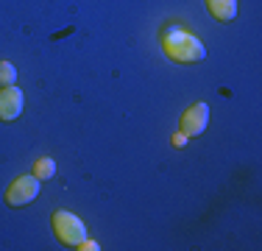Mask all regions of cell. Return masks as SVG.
<instances>
[{
	"label": "cell",
	"mask_w": 262,
	"mask_h": 251,
	"mask_svg": "<svg viewBox=\"0 0 262 251\" xmlns=\"http://www.w3.org/2000/svg\"><path fill=\"white\" fill-rule=\"evenodd\" d=\"M23 106H26V98H23V90L17 87H6L0 90V120L11 123L23 115Z\"/></svg>",
	"instance_id": "5b68a950"
},
{
	"label": "cell",
	"mask_w": 262,
	"mask_h": 251,
	"mask_svg": "<svg viewBox=\"0 0 262 251\" xmlns=\"http://www.w3.org/2000/svg\"><path fill=\"white\" fill-rule=\"evenodd\" d=\"M14 81H17V67L9 65V61H0V84L14 87Z\"/></svg>",
	"instance_id": "ba28073f"
},
{
	"label": "cell",
	"mask_w": 262,
	"mask_h": 251,
	"mask_svg": "<svg viewBox=\"0 0 262 251\" xmlns=\"http://www.w3.org/2000/svg\"><path fill=\"white\" fill-rule=\"evenodd\" d=\"M53 229H56V237H59L64 246H81L86 240V226L78 215L67 210H59L53 212Z\"/></svg>",
	"instance_id": "7a4b0ae2"
},
{
	"label": "cell",
	"mask_w": 262,
	"mask_h": 251,
	"mask_svg": "<svg viewBox=\"0 0 262 251\" xmlns=\"http://www.w3.org/2000/svg\"><path fill=\"white\" fill-rule=\"evenodd\" d=\"M209 126V106L207 103H195L182 115V131L187 137H198L204 134Z\"/></svg>",
	"instance_id": "277c9868"
},
{
	"label": "cell",
	"mask_w": 262,
	"mask_h": 251,
	"mask_svg": "<svg viewBox=\"0 0 262 251\" xmlns=\"http://www.w3.org/2000/svg\"><path fill=\"white\" fill-rule=\"evenodd\" d=\"M159 39H162V50H165V56H167V59H173V61L195 65V61L207 59V48H204V42L198 39L195 34H190L182 23L162 25Z\"/></svg>",
	"instance_id": "6da1fadb"
},
{
	"label": "cell",
	"mask_w": 262,
	"mask_h": 251,
	"mask_svg": "<svg viewBox=\"0 0 262 251\" xmlns=\"http://www.w3.org/2000/svg\"><path fill=\"white\" fill-rule=\"evenodd\" d=\"M39 187H42V181L36 179V176H20V179H14L11 187L6 190V204L14 206V210L28 206L31 201H36V196H39Z\"/></svg>",
	"instance_id": "3957f363"
},
{
	"label": "cell",
	"mask_w": 262,
	"mask_h": 251,
	"mask_svg": "<svg viewBox=\"0 0 262 251\" xmlns=\"http://www.w3.org/2000/svg\"><path fill=\"white\" fill-rule=\"evenodd\" d=\"M207 6H209L212 17L221 23H232L237 17V0H207Z\"/></svg>",
	"instance_id": "8992f818"
},
{
	"label": "cell",
	"mask_w": 262,
	"mask_h": 251,
	"mask_svg": "<svg viewBox=\"0 0 262 251\" xmlns=\"http://www.w3.org/2000/svg\"><path fill=\"white\" fill-rule=\"evenodd\" d=\"M173 145H176V148L187 145V134H184V131H176V134H173Z\"/></svg>",
	"instance_id": "9c48e42d"
},
{
	"label": "cell",
	"mask_w": 262,
	"mask_h": 251,
	"mask_svg": "<svg viewBox=\"0 0 262 251\" xmlns=\"http://www.w3.org/2000/svg\"><path fill=\"white\" fill-rule=\"evenodd\" d=\"M34 176H36L39 181L53 179V176H56V162L51 159V156H42V159H36V165H34Z\"/></svg>",
	"instance_id": "52a82bcc"
}]
</instances>
